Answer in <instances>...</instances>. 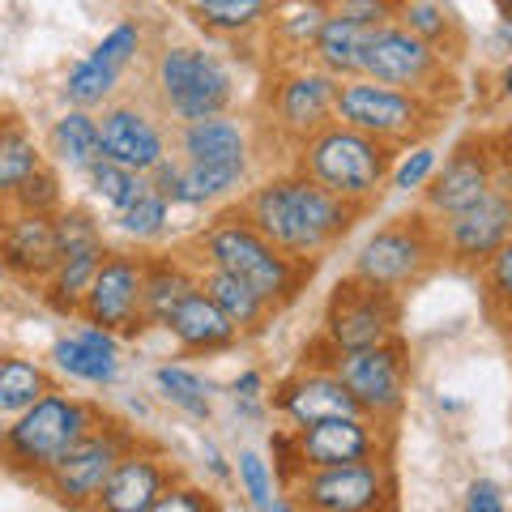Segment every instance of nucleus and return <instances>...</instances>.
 Returning a JSON list of instances; mask_svg holds the SVG:
<instances>
[{"mask_svg":"<svg viewBox=\"0 0 512 512\" xmlns=\"http://www.w3.org/2000/svg\"><path fill=\"white\" fill-rule=\"evenodd\" d=\"M363 77L384 86H397V90H414V94H427L444 107H453L461 99V86H457V73H453V60L440 56L431 43H423L419 35H410L402 22H389L380 26L372 39L363 47Z\"/></svg>","mask_w":512,"mask_h":512,"instance_id":"9","label":"nucleus"},{"mask_svg":"<svg viewBox=\"0 0 512 512\" xmlns=\"http://www.w3.org/2000/svg\"><path fill=\"white\" fill-rule=\"evenodd\" d=\"M52 359L64 376H73V380H86V384H99V389H107V384H116L120 376V359H116V350H103V346H94L86 338H60L52 346Z\"/></svg>","mask_w":512,"mask_h":512,"instance_id":"33","label":"nucleus"},{"mask_svg":"<svg viewBox=\"0 0 512 512\" xmlns=\"http://www.w3.org/2000/svg\"><path fill=\"white\" fill-rule=\"evenodd\" d=\"M286 495H295V508L312 512H389L397 508V466L393 457L346 461V466H312L303 470Z\"/></svg>","mask_w":512,"mask_h":512,"instance_id":"10","label":"nucleus"},{"mask_svg":"<svg viewBox=\"0 0 512 512\" xmlns=\"http://www.w3.org/2000/svg\"><path fill=\"white\" fill-rule=\"evenodd\" d=\"M141 43H146V35H141V22H120L111 26L107 35L99 39V47H94V56L116 64V69H128L137 56H141Z\"/></svg>","mask_w":512,"mask_h":512,"instance_id":"43","label":"nucleus"},{"mask_svg":"<svg viewBox=\"0 0 512 512\" xmlns=\"http://www.w3.org/2000/svg\"><path fill=\"white\" fill-rule=\"evenodd\" d=\"M86 180L94 188V197H103V205L111 214H120L124 205H133L141 192L150 188V175H141V171L124 167V163H111V158H99V163L86 171Z\"/></svg>","mask_w":512,"mask_h":512,"instance_id":"36","label":"nucleus"},{"mask_svg":"<svg viewBox=\"0 0 512 512\" xmlns=\"http://www.w3.org/2000/svg\"><path fill=\"white\" fill-rule=\"evenodd\" d=\"M39 167H43V154L35 146V137L18 120L0 116V210L13 201V192L22 188L26 175H35Z\"/></svg>","mask_w":512,"mask_h":512,"instance_id":"32","label":"nucleus"},{"mask_svg":"<svg viewBox=\"0 0 512 512\" xmlns=\"http://www.w3.org/2000/svg\"><path fill=\"white\" fill-rule=\"evenodd\" d=\"M431 171H436V150H431L427 141H419V146H410L402 154V163H393L389 188H397V192H419L431 180Z\"/></svg>","mask_w":512,"mask_h":512,"instance_id":"42","label":"nucleus"},{"mask_svg":"<svg viewBox=\"0 0 512 512\" xmlns=\"http://www.w3.org/2000/svg\"><path fill=\"white\" fill-rule=\"evenodd\" d=\"M175 478L180 474H175L171 457L163 453V448L137 440L116 461V470H111V478L103 483L94 508H103V512H154L158 495H163L167 483H175Z\"/></svg>","mask_w":512,"mask_h":512,"instance_id":"19","label":"nucleus"},{"mask_svg":"<svg viewBox=\"0 0 512 512\" xmlns=\"http://www.w3.org/2000/svg\"><path fill=\"white\" fill-rule=\"evenodd\" d=\"M201 453H205V461H210V470L218 474V483H227V478H231V470H227V461H222L218 444H214V440H201Z\"/></svg>","mask_w":512,"mask_h":512,"instance_id":"49","label":"nucleus"},{"mask_svg":"<svg viewBox=\"0 0 512 512\" xmlns=\"http://www.w3.org/2000/svg\"><path fill=\"white\" fill-rule=\"evenodd\" d=\"M474 274H478V286H483V299H487L491 316H500L504 308H512V235L474 269Z\"/></svg>","mask_w":512,"mask_h":512,"instance_id":"38","label":"nucleus"},{"mask_svg":"<svg viewBox=\"0 0 512 512\" xmlns=\"http://www.w3.org/2000/svg\"><path fill=\"white\" fill-rule=\"evenodd\" d=\"M500 43H504V47H512V9H508V13H500Z\"/></svg>","mask_w":512,"mask_h":512,"instance_id":"51","label":"nucleus"},{"mask_svg":"<svg viewBox=\"0 0 512 512\" xmlns=\"http://www.w3.org/2000/svg\"><path fill=\"white\" fill-rule=\"evenodd\" d=\"M13 210H26V214H56L64 205V192H60V175L52 167H39L35 175H26L22 188L13 192Z\"/></svg>","mask_w":512,"mask_h":512,"instance_id":"40","label":"nucleus"},{"mask_svg":"<svg viewBox=\"0 0 512 512\" xmlns=\"http://www.w3.org/2000/svg\"><path fill=\"white\" fill-rule=\"evenodd\" d=\"M99 419H103L99 402L47 389L35 406L13 414V423L5 427V436H0V461H5L9 470H18L22 478H35L39 483Z\"/></svg>","mask_w":512,"mask_h":512,"instance_id":"4","label":"nucleus"},{"mask_svg":"<svg viewBox=\"0 0 512 512\" xmlns=\"http://www.w3.org/2000/svg\"><path fill=\"white\" fill-rule=\"evenodd\" d=\"M47 389H56V380L43 363L22 355H0V419H13L26 406H35Z\"/></svg>","mask_w":512,"mask_h":512,"instance_id":"31","label":"nucleus"},{"mask_svg":"<svg viewBox=\"0 0 512 512\" xmlns=\"http://www.w3.org/2000/svg\"><path fill=\"white\" fill-rule=\"evenodd\" d=\"M444 265V244H440V222L427 210L397 214L384 227H376L355 252L350 274L363 282H376L384 291L406 295L423 286L436 269Z\"/></svg>","mask_w":512,"mask_h":512,"instance_id":"6","label":"nucleus"},{"mask_svg":"<svg viewBox=\"0 0 512 512\" xmlns=\"http://www.w3.org/2000/svg\"><path fill=\"white\" fill-rule=\"evenodd\" d=\"M197 286L205 295H210L222 312L231 316V325L239 329V338H252V333H261L269 320L278 312L269 308V303L252 291L244 278L227 274V269H214V265H197Z\"/></svg>","mask_w":512,"mask_h":512,"instance_id":"24","label":"nucleus"},{"mask_svg":"<svg viewBox=\"0 0 512 512\" xmlns=\"http://www.w3.org/2000/svg\"><path fill=\"white\" fill-rule=\"evenodd\" d=\"M299 453L312 466H346V461L367 457H393L397 431L389 419H372V414H338V419H320L308 427H295Z\"/></svg>","mask_w":512,"mask_h":512,"instance_id":"16","label":"nucleus"},{"mask_svg":"<svg viewBox=\"0 0 512 512\" xmlns=\"http://www.w3.org/2000/svg\"><path fill=\"white\" fill-rule=\"evenodd\" d=\"M316 346L325 350V359H303V363L329 367L355 393L363 414L389 419V423L402 419L406 397H410V346L402 333H393V338H384L376 346H363V350H333L316 333Z\"/></svg>","mask_w":512,"mask_h":512,"instance_id":"7","label":"nucleus"},{"mask_svg":"<svg viewBox=\"0 0 512 512\" xmlns=\"http://www.w3.org/2000/svg\"><path fill=\"white\" fill-rule=\"evenodd\" d=\"M0 286H5V265H0Z\"/></svg>","mask_w":512,"mask_h":512,"instance_id":"54","label":"nucleus"},{"mask_svg":"<svg viewBox=\"0 0 512 512\" xmlns=\"http://www.w3.org/2000/svg\"><path fill=\"white\" fill-rule=\"evenodd\" d=\"M333 99H338V77L316 69L312 60L278 64L265 90V120L291 150H299L312 133L333 120Z\"/></svg>","mask_w":512,"mask_h":512,"instance_id":"13","label":"nucleus"},{"mask_svg":"<svg viewBox=\"0 0 512 512\" xmlns=\"http://www.w3.org/2000/svg\"><path fill=\"white\" fill-rule=\"evenodd\" d=\"M402 312H406V303L397 291H384L376 282L346 274L325 299L320 338H325L333 350L376 346L384 338H393V333H402Z\"/></svg>","mask_w":512,"mask_h":512,"instance_id":"12","label":"nucleus"},{"mask_svg":"<svg viewBox=\"0 0 512 512\" xmlns=\"http://www.w3.org/2000/svg\"><path fill=\"white\" fill-rule=\"evenodd\" d=\"M491 5L500 9V13H508V9H512V0H491Z\"/></svg>","mask_w":512,"mask_h":512,"instance_id":"53","label":"nucleus"},{"mask_svg":"<svg viewBox=\"0 0 512 512\" xmlns=\"http://www.w3.org/2000/svg\"><path fill=\"white\" fill-rule=\"evenodd\" d=\"M154 99L175 124L222 116L235 103V77L205 47H163L154 60Z\"/></svg>","mask_w":512,"mask_h":512,"instance_id":"8","label":"nucleus"},{"mask_svg":"<svg viewBox=\"0 0 512 512\" xmlns=\"http://www.w3.org/2000/svg\"><path fill=\"white\" fill-rule=\"evenodd\" d=\"M329 13L333 18H346V22H359V26H389L397 22L402 13V0H329Z\"/></svg>","mask_w":512,"mask_h":512,"instance_id":"44","label":"nucleus"},{"mask_svg":"<svg viewBox=\"0 0 512 512\" xmlns=\"http://www.w3.org/2000/svg\"><path fill=\"white\" fill-rule=\"evenodd\" d=\"M184 9L205 35L244 39V35H252V30L265 26L274 0H184Z\"/></svg>","mask_w":512,"mask_h":512,"instance_id":"28","label":"nucleus"},{"mask_svg":"<svg viewBox=\"0 0 512 512\" xmlns=\"http://www.w3.org/2000/svg\"><path fill=\"white\" fill-rule=\"evenodd\" d=\"M167 222H171V205L158 197L154 188H146L133 205H124V210L116 214V227L128 235V239H137V244H150V239H163L167 231Z\"/></svg>","mask_w":512,"mask_h":512,"instance_id":"37","label":"nucleus"},{"mask_svg":"<svg viewBox=\"0 0 512 512\" xmlns=\"http://www.w3.org/2000/svg\"><path fill=\"white\" fill-rule=\"evenodd\" d=\"M231 393H235V402H256V397L265 393V376H261V372L235 376V380H231Z\"/></svg>","mask_w":512,"mask_h":512,"instance_id":"48","label":"nucleus"},{"mask_svg":"<svg viewBox=\"0 0 512 512\" xmlns=\"http://www.w3.org/2000/svg\"><path fill=\"white\" fill-rule=\"evenodd\" d=\"M393 146L359 133L342 120H329L320 133H312L303 146L295 150V171L312 175L320 188H329L333 197L355 201L363 210H372L376 197L389 188V171L397 163Z\"/></svg>","mask_w":512,"mask_h":512,"instance_id":"3","label":"nucleus"},{"mask_svg":"<svg viewBox=\"0 0 512 512\" xmlns=\"http://www.w3.org/2000/svg\"><path fill=\"white\" fill-rule=\"evenodd\" d=\"M269 453H274V478H278L282 491L291 487L303 470H308V461H303V453H299L295 427H278L274 436H269Z\"/></svg>","mask_w":512,"mask_h":512,"instance_id":"45","label":"nucleus"},{"mask_svg":"<svg viewBox=\"0 0 512 512\" xmlns=\"http://www.w3.org/2000/svg\"><path fill=\"white\" fill-rule=\"evenodd\" d=\"M329 18V0H274L265 18L269 39L278 47H286L291 56H303L316 39V30Z\"/></svg>","mask_w":512,"mask_h":512,"instance_id":"29","label":"nucleus"},{"mask_svg":"<svg viewBox=\"0 0 512 512\" xmlns=\"http://www.w3.org/2000/svg\"><path fill=\"white\" fill-rule=\"evenodd\" d=\"M466 508L470 512H504V491L487 483V478H478V483L466 487Z\"/></svg>","mask_w":512,"mask_h":512,"instance_id":"47","label":"nucleus"},{"mask_svg":"<svg viewBox=\"0 0 512 512\" xmlns=\"http://www.w3.org/2000/svg\"><path fill=\"white\" fill-rule=\"evenodd\" d=\"M141 274H146V256L107 248L99 269L82 295L77 320L99 325L116 338H141L146 333V312H141Z\"/></svg>","mask_w":512,"mask_h":512,"instance_id":"14","label":"nucleus"},{"mask_svg":"<svg viewBox=\"0 0 512 512\" xmlns=\"http://www.w3.org/2000/svg\"><path fill=\"white\" fill-rule=\"evenodd\" d=\"M491 320H500V329L508 333V338H512V308H504L500 316H491Z\"/></svg>","mask_w":512,"mask_h":512,"instance_id":"52","label":"nucleus"},{"mask_svg":"<svg viewBox=\"0 0 512 512\" xmlns=\"http://www.w3.org/2000/svg\"><path fill=\"white\" fill-rule=\"evenodd\" d=\"M47 154L56 158L64 171H90L103 158V141H99V116L86 107H69L64 116L52 124L47 133Z\"/></svg>","mask_w":512,"mask_h":512,"instance_id":"26","label":"nucleus"},{"mask_svg":"<svg viewBox=\"0 0 512 512\" xmlns=\"http://www.w3.org/2000/svg\"><path fill=\"white\" fill-rule=\"evenodd\" d=\"M120 77H124V69H116V64H107V60H99L90 52L86 60L73 64L69 77H64V103H69V107H86V111L107 107L111 94L120 90Z\"/></svg>","mask_w":512,"mask_h":512,"instance_id":"34","label":"nucleus"},{"mask_svg":"<svg viewBox=\"0 0 512 512\" xmlns=\"http://www.w3.org/2000/svg\"><path fill=\"white\" fill-rule=\"evenodd\" d=\"M218 508V500L210 491H201V487H192V483H167V491L158 495V504H154V512H214Z\"/></svg>","mask_w":512,"mask_h":512,"instance_id":"46","label":"nucleus"},{"mask_svg":"<svg viewBox=\"0 0 512 512\" xmlns=\"http://www.w3.org/2000/svg\"><path fill=\"white\" fill-rule=\"evenodd\" d=\"M495 86H500V99H512V60L500 69V77H495Z\"/></svg>","mask_w":512,"mask_h":512,"instance_id":"50","label":"nucleus"},{"mask_svg":"<svg viewBox=\"0 0 512 512\" xmlns=\"http://www.w3.org/2000/svg\"><path fill=\"white\" fill-rule=\"evenodd\" d=\"M107 244H94V248H82V252H64L56 269L47 274V282L39 286L43 303L52 308L56 316H77V308H82V295L86 286L94 278V269H99Z\"/></svg>","mask_w":512,"mask_h":512,"instance_id":"27","label":"nucleus"},{"mask_svg":"<svg viewBox=\"0 0 512 512\" xmlns=\"http://www.w3.org/2000/svg\"><path fill=\"white\" fill-rule=\"evenodd\" d=\"M163 329L175 338V346L188 350V355H218V350H231L239 342V329L231 325V316L222 312L201 286L180 299V308L167 316Z\"/></svg>","mask_w":512,"mask_h":512,"instance_id":"22","label":"nucleus"},{"mask_svg":"<svg viewBox=\"0 0 512 512\" xmlns=\"http://www.w3.org/2000/svg\"><path fill=\"white\" fill-rule=\"evenodd\" d=\"M184 252L192 265H214V269H227V274L244 278L274 312L291 308V303L308 291V282L316 274V261H299V256H286L282 248L269 244L248 222L239 201L205 222V227L188 239Z\"/></svg>","mask_w":512,"mask_h":512,"instance_id":"2","label":"nucleus"},{"mask_svg":"<svg viewBox=\"0 0 512 512\" xmlns=\"http://www.w3.org/2000/svg\"><path fill=\"white\" fill-rule=\"evenodd\" d=\"M197 291V265L180 252L146 256V274H141V312L146 325H167V316L180 308V299Z\"/></svg>","mask_w":512,"mask_h":512,"instance_id":"23","label":"nucleus"},{"mask_svg":"<svg viewBox=\"0 0 512 512\" xmlns=\"http://www.w3.org/2000/svg\"><path fill=\"white\" fill-rule=\"evenodd\" d=\"M99 141H103V158L133 167L141 175H150L171 154V137L163 120L141 103H107L99 116Z\"/></svg>","mask_w":512,"mask_h":512,"instance_id":"17","label":"nucleus"},{"mask_svg":"<svg viewBox=\"0 0 512 512\" xmlns=\"http://www.w3.org/2000/svg\"><path fill=\"white\" fill-rule=\"evenodd\" d=\"M235 474H239V487H244L252 508H295L291 500H278L274 495V474H269V461L256 453V448H239Z\"/></svg>","mask_w":512,"mask_h":512,"instance_id":"39","label":"nucleus"},{"mask_svg":"<svg viewBox=\"0 0 512 512\" xmlns=\"http://www.w3.org/2000/svg\"><path fill=\"white\" fill-rule=\"evenodd\" d=\"M154 384H158V393H163L175 410L192 414V419H210V380L197 376L192 367L163 363L154 372Z\"/></svg>","mask_w":512,"mask_h":512,"instance_id":"35","label":"nucleus"},{"mask_svg":"<svg viewBox=\"0 0 512 512\" xmlns=\"http://www.w3.org/2000/svg\"><path fill=\"white\" fill-rule=\"evenodd\" d=\"M175 158L184 163H205V167H227V171H252V133L244 120L235 116H205V120H184L171 133Z\"/></svg>","mask_w":512,"mask_h":512,"instance_id":"21","label":"nucleus"},{"mask_svg":"<svg viewBox=\"0 0 512 512\" xmlns=\"http://www.w3.org/2000/svg\"><path fill=\"white\" fill-rule=\"evenodd\" d=\"M137 440H141V436H137V431L128 427L124 419H116V414L103 410V419L94 423L86 436L77 440L69 453H64L56 466L39 478V487L52 495L56 504H64V508H94L103 483L111 478V470H116V461H120Z\"/></svg>","mask_w":512,"mask_h":512,"instance_id":"11","label":"nucleus"},{"mask_svg":"<svg viewBox=\"0 0 512 512\" xmlns=\"http://www.w3.org/2000/svg\"><path fill=\"white\" fill-rule=\"evenodd\" d=\"M495 150H500V133H470L466 141H457L444 167L431 171V180L419 188L423 210L431 218H448L474 205L495 184Z\"/></svg>","mask_w":512,"mask_h":512,"instance_id":"15","label":"nucleus"},{"mask_svg":"<svg viewBox=\"0 0 512 512\" xmlns=\"http://www.w3.org/2000/svg\"><path fill=\"white\" fill-rule=\"evenodd\" d=\"M372 35H376L372 26H359V22H346V18H333L329 13L325 26L316 30V39L308 47V60L316 69H325L329 77H338V82L359 77L363 73V47Z\"/></svg>","mask_w":512,"mask_h":512,"instance_id":"25","label":"nucleus"},{"mask_svg":"<svg viewBox=\"0 0 512 512\" xmlns=\"http://www.w3.org/2000/svg\"><path fill=\"white\" fill-rule=\"evenodd\" d=\"M444 116H448L444 103L414 90L372 82L363 73L338 82V99H333V120L359 128V133L376 137L393 150H410L419 141H431L444 128Z\"/></svg>","mask_w":512,"mask_h":512,"instance_id":"5","label":"nucleus"},{"mask_svg":"<svg viewBox=\"0 0 512 512\" xmlns=\"http://www.w3.org/2000/svg\"><path fill=\"white\" fill-rule=\"evenodd\" d=\"M60 261V244H56V218L52 214H26L5 205L0 210V265L5 278L18 282H35L43 286L47 274Z\"/></svg>","mask_w":512,"mask_h":512,"instance_id":"18","label":"nucleus"},{"mask_svg":"<svg viewBox=\"0 0 512 512\" xmlns=\"http://www.w3.org/2000/svg\"><path fill=\"white\" fill-rule=\"evenodd\" d=\"M397 22H402L410 35H419L423 43H431L448 60H457L461 47H466V30H461L453 13H448L444 5H436V0H402Z\"/></svg>","mask_w":512,"mask_h":512,"instance_id":"30","label":"nucleus"},{"mask_svg":"<svg viewBox=\"0 0 512 512\" xmlns=\"http://www.w3.org/2000/svg\"><path fill=\"white\" fill-rule=\"evenodd\" d=\"M239 205H244L248 222L274 248H282L286 256H299V261H316V265L367 214L363 205L333 197L329 188H320L312 175H303L295 167L286 175H269L248 197H239Z\"/></svg>","mask_w":512,"mask_h":512,"instance_id":"1","label":"nucleus"},{"mask_svg":"<svg viewBox=\"0 0 512 512\" xmlns=\"http://www.w3.org/2000/svg\"><path fill=\"white\" fill-rule=\"evenodd\" d=\"M52 218H56V244H60V256H64V252H82V248L103 244V227L82 210V205H69V210L60 205Z\"/></svg>","mask_w":512,"mask_h":512,"instance_id":"41","label":"nucleus"},{"mask_svg":"<svg viewBox=\"0 0 512 512\" xmlns=\"http://www.w3.org/2000/svg\"><path fill=\"white\" fill-rule=\"evenodd\" d=\"M269 402L282 414L291 427H308V423H320V419H338V414H363L355 393L329 372V367H312L303 363L299 372H291L286 380L274 384Z\"/></svg>","mask_w":512,"mask_h":512,"instance_id":"20","label":"nucleus"}]
</instances>
